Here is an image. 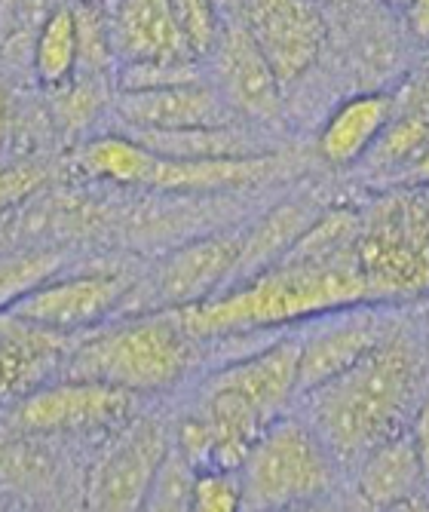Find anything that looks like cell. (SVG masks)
I'll use <instances>...</instances> for the list:
<instances>
[{
	"instance_id": "obj_1",
	"label": "cell",
	"mask_w": 429,
	"mask_h": 512,
	"mask_svg": "<svg viewBox=\"0 0 429 512\" xmlns=\"http://www.w3.org/2000/svg\"><path fill=\"white\" fill-rule=\"evenodd\" d=\"M426 390L429 356L417 322L405 319L384 347L353 365L347 375L307 393L295 411L350 476L368 451L405 433Z\"/></svg>"
},
{
	"instance_id": "obj_2",
	"label": "cell",
	"mask_w": 429,
	"mask_h": 512,
	"mask_svg": "<svg viewBox=\"0 0 429 512\" xmlns=\"http://www.w3.org/2000/svg\"><path fill=\"white\" fill-rule=\"evenodd\" d=\"M368 295V273L356 252H347L328 261L285 258L212 301L172 313L194 341H224L270 329L295 332L325 313L368 304Z\"/></svg>"
},
{
	"instance_id": "obj_3",
	"label": "cell",
	"mask_w": 429,
	"mask_h": 512,
	"mask_svg": "<svg viewBox=\"0 0 429 512\" xmlns=\"http://www.w3.org/2000/svg\"><path fill=\"white\" fill-rule=\"evenodd\" d=\"M197 344L172 310L135 313L86 335L65 362V381H92L132 396L163 393L184 381Z\"/></svg>"
},
{
	"instance_id": "obj_4",
	"label": "cell",
	"mask_w": 429,
	"mask_h": 512,
	"mask_svg": "<svg viewBox=\"0 0 429 512\" xmlns=\"http://www.w3.org/2000/svg\"><path fill=\"white\" fill-rule=\"evenodd\" d=\"M246 512H273L341 497L347 473L298 411L282 414L261 433L240 467Z\"/></svg>"
},
{
	"instance_id": "obj_5",
	"label": "cell",
	"mask_w": 429,
	"mask_h": 512,
	"mask_svg": "<svg viewBox=\"0 0 429 512\" xmlns=\"http://www.w3.org/2000/svg\"><path fill=\"white\" fill-rule=\"evenodd\" d=\"M405 322L393 307L384 304H356L347 310L325 313L298 329L301 362H298V390L301 399L335 378L347 375L353 365L384 347Z\"/></svg>"
},
{
	"instance_id": "obj_6",
	"label": "cell",
	"mask_w": 429,
	"mask_h": 512,
	"mask_svg": "<svg viewBox=\"0 0 429 512\" xmlns=\"http://www.w3.org/2000/svg\"><path fill=\"white\" fill-rule=\"evenodd\" d=\"M172 448V427L166 421L135 417L92 467L86 512H141Z\"/></svg>"
},
{
	"instance_id": "obj_7",
	"label": "cell",
	"mask_w": 429,
	"mask_h": 512,
	"mask_svg": "<svg viewBox=\"0 0 429 512\" xmlns=\"http://www.w3.org/2000/svg\"><path fill=\"white\" fill-rule=\"evenodd\" d=\"M135 286L138 283L129 273H80L50 279L46 286L13 304L7 316L46 335H71L95 329L99 322L120 313L129 304Z\"/></svg>"
},
{
	"instance_id": "obj_8",
	"label": "cell",
	"mask_w": 429,
	"mask_h": 512,
	"mask_svg": "<svg viewBox=\"0 0 429 512\" xmlns=\"http://www.w3.org/2000/svg\"><path fill=\"white\" fill-rule=\"evenodd\" d=\"M138 396L92 381H56L31 390L13 411V424L31 436L99 433L135 421Z\"/></svg>"
},
{
	"instance_id": "obj_9",
	"label": "cell",
	"mask_w": 429,
	"mask_h": 512,
	"mask_svg": "<svg viewBox=\"0 0 429 512\" xmlns=\"http://www.w3.org/2000/svg\"><path fill=\"white\" fill-rule=\"evenodd\" d=\"M236 16L243 19L282 89L301 80L322 56L328 25L316 4L258 0V4H236Z\"/></svg>"
},
{
	"instance_id": "obj_10",
	"label": "cell",
	"mask_w": 429,
	"mask_h": 512,
	"mask_svg": "<svg viewBox=\"0 0 429 512\" xmlns=\"http://www.w3.org/2000/svg\"><path fill=\"white\" fill-rule=\"evenodd\" d=\"M209 80L236 117L270 123L282 111V86L236 10L224 16L221 40L209 59Z\"/></svg>"
},
{
	"instance_id": "obj_11",
	"label": "cell",
	"mask_w": 429,
	"mask_h": 512,
	"mask_svg": "<svg viewBox=\"0 0 429 512\" xmlns=\"http://www.w3.org/2000/svg\"><path fill=\"white\" fill-rule=\"evenodd\" d=\"M243 255V237H206L166 255L148 279V313L187 310L221 295Z\"/></svg>"
},
{
	"instance_id": "obj_12",
	"label": "cell",
	"mask_w": 429,
	"mask_h": 512,
	"mask_svg": "<svg viewBox=\"0 0 429 512\" xmlns=\"http://www.w3.org/2000/svg\"><path fill=\"white\" fill-rule=\"evenodd\" d=\"M298 362H301V338L295 332H282L270 344L258 347L249 356L227 362L206 378L215 387H224L246 399L267 424L276 417L292 414L301 402L298 390Z\"/></svg>"
},
{
	"instance_id": "obj_13",
	"label": "cell",
	"mask_w": 429,
	"mask_h": 512,
	"mask_svg": "<svg viewBox=\"0 0 429 512\" xmlns=\"http://www.w3.org/2000/svg\"><path fill=\"white\" fill-rule=\"evenodd\" d=\"M117 117L129 132H187L236 123V114L212 80L154 92H123L117 96Z\"/></svg>"
},
{
	"instance_id": "obj_14",
	"label": "cell",
	"mask_w": 429,
	"mask_h": 512,
	"mask_svg": "<svg viewBox=\"0 0 429 512\" xmlns=\"http://www.w3.org/2000/svg\"><path fill=\"white\" fill-rule=\"evenodd\" d=\"M429 482L408 436H393L368 451L347 476L344 503L347 512H384L417 494H426Z\"/></svg>"
},
{
	"instance_id": "obj_15",
	"label": "cell",
	"mask_w": 429,
	"mask_h": 512,
	"mask_svg": "<svg viewBox=\"0 0 429 512\" xmlns=\"http://www.w3.org/2000/svg\"><path fill=\"white\" fill-rule=\"evenodd\" d=\"M108 22L117 68L197 62L187 53L172 4H166V0H126V4H114L108 7Z\"/></svg>"
},
{
	"instance_id": "obj_16",
	"label": "cell",
	"mask_w": 429,
	"mask_h": 512,
	"mask_svg": "<svg viewBox=\"0 0 429 512\" xmlns=\"http://www.w3.org/2000/svg\"><path fill=\"white\" fill-rule=\"evenodd\" d=\"M276 154L252 160H163L151 154L141 188L154 191H230L249 188L276 172Z\"/></svg>"
},
{
	"instance_id": "obj_17",
	"label": "cell",
	"mask_w": 429,
	"mask_h": 512,
	"mask_svg": "<svg viewBox=\"0 0 429 512\" xmlns=\"http://www.w3.org/2000/svg\"><path fill=\"white\" fill-rule=\"evenodd\" d=\"M393 99L384 92H359V96L344 99L331 117L325 120L316 151L331 166L356 163L377 138L390 126Z\"/></svg>"
},
{
	"instance_id": "obj_18",
	"label": "cell",
	"mask_w": 429,
	"mask_h": 512,
	"mask_svg": "<svg viewBox=\"0 0 429 512\" xmlns=\"http://www.w3.org/2000/svg\"><path fill=\"white\" fill-rule=\"evenodd\" d=\"M141 148L163 160H252L270 151L243 126L187 129V132H126Z\"/></svg>"
},
{
	"instance_id": "obj_19",
	"label": "cell",
	"mask_w": 429,
	"mask_h": 512,
	"mask_svg": "<svg viewBox=\"0 0 429 512\" xmlns=\"http://www.w3.org/2000/svg\"><path fill=\"white\" fill-rule=\"evenodd\" d=\"M151 163V151L141 148L132 135H99L77 151V169L86 178H99L111 184H129V188H141Z\"/></svg>"
},
{
	"instance_id": "obj_20",
	"label": "cell",
	"mask_w": 429,
	"mask_h": 512,
	"mask_svg": "<svg viewBox=\"0 0 429 512\" xmlns=\"http://www.w3.org/2000/svg\"><path fill=\"white\" fill-rule=\"evenodd\" d=\"M77 19L74 7H56L43 19L34 43V74L46 86H62L77 71Z\"/></svg>"
},
{
	"instance_id": "obj_21",
	"label": "cell",
	"mask_w": 429,
	"mask_h": 512,
	"mask_svg": "<svg viewBox=\"0 0 429 512\" xmlns=\"http://www.w3.org/2000/svg\"><path fill=\"white\" fill-rule=\"evenodd\" d=\"M62 252H13L0 255V310H10L34 289L50 283V276L62 267Z\"/></svg>"
},
{
	"instance_id": "obj_22",
	"label": "cell",
	"mask_w": 429,
	"mask_h": 512,
	"mask_svg": "<svg viewBox=\"0 0 429 512\" xmlns=\"http://www.w3.org/2000/svg\"><path fill=\"white\" fill-rule=\"evenodd\" d=\"M77 19V68L92 80L102 77L108 71L117 74V56H114V43H111V22L108 10L102 4H83L74 7Z\"/></svg>"
},
{
	"instance_id": "obj_23",
	"label": "cell",
	"mask_w": 429,
	"mask_h": 512,
	"mask_svg": "<svg viewBox=\"0 0 429 512\" xmlns=\"http://www.w3.org/2000/svg\"><path fill=\"white\" fill-rule=\"evenodd\" d=\"M172 13L187 53L206 65L221 40L224 13L215 4H206V0H178V4H172Z\"/></svg>"
},
{
	"instance_id": "obj_24",
	"label": "cell",
	"mask_w": 429,
	"mask_h": 512,
	"mask_svg": "<svg viewBox=\"0 0 429 512\" xmlns=\"http://www.w3.org/2000/svg\"><path fill=\"white\" fill-rule=\"evenodd\" d=\"M187 512H246L240 470H194Z\"/></svg>"
},
{
	"instance_id": "obj_25",
	"label": "cell",
	"mask_w": 429,
	"mask_h": 512,
	"mask_svg": "<svg viewBox=\"0 0 429 512\" xmlns=\"http://www.w3.org/2000/svg\"><path fill=\"white\" fill-rule=\"evenodd\" d=\"M190 485H194V467L172 448L141 512H187Z\"/></svg>"
},
{
	"instance_id": "obj_26",
	"label": "cell",
	"mask_w": 429,
	"mask_h": 512,
	"mask_svg": "<svg viewBox=\"0 0 429 512\" xmlns=\"http://www.w3.org/2000/svg\"><path fill=\"white\" fill-rule=\"evenodd\" d=\"M40 184H43V169L40 166H31V163L4 166V169H0V209L19 203L25 194L40 188Z\"/></svg>"
},
{
	"instance_id": "obj_27",
	"label": "cell",
	"mask_w": 429,
	"mask_h": 512,
	"mask_svg": "<svg viewBox=\"0 0 429 512\" xmlns=\"http://www.w3.org/2000/svg\"><path fill=\"white\" fill-rule=\"evenodd\" d=\"M405 436H408V442H411V448H414V454L420 460V470H423V476L429 482V390L417 402L411 421L405 427Z\"/></svg>"
},
{
	"instance_id": "obj_28",
	"label": "cell",
	"mask_w": 429,
	"mask_h": 512,
	"mask_svg": "<svg viewBox=\"0 0 429 512\" xmlns=\"http://www.w3.org/2000/svg\"><path fill=\"white\" fill-rule=\"evenodd\" d=\"M405 22L411 28L414 37L420 40H429V0H420V4H411L405 10Z\"/></svg>"
},
{
	"instance_id": "obj_29",
	"label": "cell",
	"mask_w": 429,
	"mask_h": 512,
	"mask_svg": "<svg viewBox=\"0 0 429 512\" xmlns=\"http://www.w3.org/2000/svg\"><path fill=\"white\" fill-rule=\"evenodd\" d=\"M273 512H347V503H344V494H341V497L298 503V506H285V509H273Z\"/></svg>"
},
{
	"instance_id": "obj_30",
	"label": "cell",
	"mask_w": 429,
	"mask_h": 512,
	"mask_svg": "<svg viewBox=\"0 0 429 512\" xmlns=\"http://www.w3.org/2000/svg\"><path fill=\"white\" fill-rule=\"evenodd\" d=\"M384 512H429V491L426 494H417V497H411L405 503H396V506H390Z\"/></svg>"
},
{
	"instance_id": "obj_31",
	"label": "cell",
	"mask_w": 429,
	"mask_h": 512,
	"mask_svg": "<svg viewBox=\"0 0 429 512\" xmlns=\"http://www.w3.org/2000/svg\"><path fill=\"white\" fill-rule=\"evenodd\" d=\"M417 332H420V341H423V350H426V356H429V310H426V316L417 322Z\"/></svg>"
},
{
	"instance_id": "obj_32",
	"label": "cell",
	"mask_w": 429,
	"mask_h": 512,
	"mask_svg": "<svg viewBox=\"0 0 429 512\" xmlns=\"http://www.w3.org/2000/svg\"><path fill=\"white\" fill-rule=\"evenodd\" d=\"M7 129V99H4V89H0V138H4Z\"/></svg>"
}]
</instances>
